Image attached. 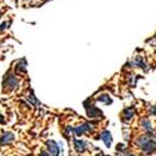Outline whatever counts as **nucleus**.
<instances>
[{
  "mask_svg": "<svg viewBox=\"0 0 156 156\" xmlns=\"http://www.w3.org/2000/svg\"><path fill=\"white\" fill-rule=\"evenodd\" d=\"M39 156H51V155H50L48 151H41V152H40V155H39Z\"/></svg>",
  "mask_w": 156,
  "mask_h": 156,
  "instance_id": "nucleus-13",
  "label": "nucleus"
},
{
  "mask_svg": "<svg viewBox=\"0 0 156 156\" xmlns=\"http://www.w3.org/2000/svg\"><path fill=\"white\" fill-rule=\"evenodd\" d=\"M0 15H2V8H0Z\"/></svg>",
  "mask_w": 156,
  "mask_h": 156,
  "instance_id": "nucleus-16",
  "label": "nucleus"
},
{
  "mask_svg": "<svg viewBox=\"0 0 156 156\" xmlns=\"http://www.w3.org/2000/svg\"><path fill=\"white\" fill-rule=\"evenodd\" d=\"M74 146H75V150L77 152H84L86 149H87V142L84 141V140H77L75 139L74 140Z\"/></svg>",
  "mask_w": 156,
  "mask_h": 156,
  "instance_id": "nucleus-5",
  "label": "nucleus"
},
{
  "mask_svg": "<svg viewBox=\"0 0 156 156\" xmlns=\"http://www.w3.org/2000/svg\"><path fill=\"white\" fill-rule=\"evenodd\" d=\"M124 120L125 121H129V120H131L133 119V116H134V110L131 109V108H127V109H125V111H124Z\"/></svg>",
  "mask_w": 156,
  "mask_h": 156,
  "instance_id": "nucleus-9",
  "label": "nucleus"
},
{
  "mask_svg": "<svg viewBox=\"0 0 156 156\" xmlns=\"http://www.w3.org/2000/svg\"><path fill=\"white\" fill-rule=\"evenodd\" d=\"M0 124H5V119H4V116L0 114Z\"/></svg>",
  "mask_w": 156,
  "mask_h": 156,
  "instance_id": "nucleus-14",
  "label": "nucleus"
},
{
  "mask_svg": "<svg viewBox=\"0 0 156 156\" xmlns=\"http://www.w3.org/2000/svg\"><path fill=\"white\" fill-rule=\"evenodd\" d=\"M86 112L89 118H91V119H98L101 116V111L96 106H86Z\"/></svg>",
  "mask_w": 156,
  "mask_h": 156,
  "instance_id": "nucleus-4",
  "label": "nucleus"
},
{
  "mask_svg": "<svg viewBox=\"0 0 156 156\" xmlns=\"http://www.w3.org/2000/svg\"><path fill=\"white\" fill-rule=\"evenodd\" d=\"M28 100H29V101H30L31 104H34V105H37V104H39V102H37V100H36V98H35V96H34L33 94L28 96Z\"/></svg>",
  "mask_w": 156,
  "mask_h": 156,
  "instance_id": "nucleus-12",
  "label": "nucleus"
},
{
  "mask_svg": "<svg viewBox=\"0 0 156 156\" xmlns=\"http://www.w3.org/2000/svg\"><path fill=\"white\" fill-rule=\"evenodd\" d=\"M46 149L51 156H59V154H60V147L58 145V142H55L53 140L46 142Z\"/></svg>",
  "mask_w": 156,
  "mask_h": 156,
  "instance_id": "nucleus-2",
  "label": "nucleus"
},
{
  "mask_svg": "<svg viewBox=\"0 0 156 156\" xmlns=\"http://www.w3.org/2000/svg\"><path fill=\"white\" fill-rule=\"evenodd\" d=\"M152 111H154V112L156 114V106H154V109H152Z\"/></svg>",
  "mask_w": 156,
  "mask_h": 156,
  "instance_id": "nucleus-15",
  "label": "nucleus"
},
{
  "mask_svg": "<svg viewBox=\"0 0 156 156\" xmlns=\"http://www.w3.org/2000/svg\"><path fill=\"white\" fill-rule=\"evenodd\" d=\"M9 27V21H3L2 24H0V34H3Z\"/></svg>",
  "mask_w": 156,
  "mask_h": 156,
  "instance_id": "nucleus-10",
  "label": "nucleus"
},
{
  "mask_svg": "<svg viewBox=\"0 0 156 156\" xmlns=\"http://www.w3.org/2000/svg\"><path fill=\"white\" fill-rule=\"evenodd\" d=\"M15 71L16 73H20V74H25V73H27V61H25V60L18 61L16 65H15Z\"/></svg>",
  "mask_w": 156,
  "mask_h": 156,
  "instance_id": "nucleus-7",
  "label": "nucleus"
},
{
  "mask_svg": "<svg viewBox=\"0 0 156 156\" xmlns=\"http://www.w3.org/2000/svg\"><path fill=\"white\" fill-rule=\"evenodd\" d=\"M14 140H15L14 134H12V133H9V131H6V133H4L2 136H0V146L9 145V144H11V142L14 141Z\"/></svg>",
  "mask_w": 156,
  "mask_h": 156,
  "instance_id": "nucleus-3",
  "label": "nucleus"
},
{
  "mask_svg": "<svg viewBox=\"0 0 156 156\" xmlns=\"http://www.w3.org/2000/svg\"><path fill=\"white\" fill-rule=\"evenodd\" d=\"M129 156H133V155H129Z\"/></svg>",
  "mask_w": 156,
  "mask_h": 156,
  "instance_id": "nucleus-17",
  "label": "nucleus"
},
{
  "mask_svg": "<svg viewBox=\"0 0 156 156\" xmlns=\"http://www.w3.org/2000/svg\"><path fill=\"white\" fill-rule=\"evenodd\" d=\"M96 101H100V102H104V104H106V105H109V104H111V99L108 94H101L96 98Z\"/></svg>",
  "mask_w": 156,
  "mask_h": 156,
  "instance_id": "nucleus-8",
  "label": "nucleus"
},
{
  "mask_svg": "<svg viewBox=\"0 0 156 156\" xmlns=\"http://www.w3.org/2000/svg\"><path fill=\"white\" fill-rule=\"evenodd\" d=\"M100 139L105 142V145L109 147L110 145H111V142H112V137H111V134H110V131H102L101 134H100Z\"/></svg>",
  "mask_w": 156,
  "mask_h": 156,
  "instance_id": "nucleus-6",
  "label": "nucleus"
},
{
  "mask_svg": "<svg viewBox=\"0 0 156 156\" xmlns=\"http://www.w3.org/2000/svg\"><path fill=\"white\" fill-rule=\"evenodd\" d=\"M19 84V80L15 75H12L11 73H8L4 76V80H3V87L4 90H8V91H12Z\"/></svg>",
  "mask_w": 156,
  "mask_h": 156,
  "instance_id": "nucleus-1",
  "label": "nucleus"
},
{
  "mask_svg": "<svg viewBox=\"0 0 156 156\" xmlns=\"http://www.w3.org/2000/svg\"><path fill=\"white\" fill-rule=\"evenodd\" d=\"M141 125L144 126V129H146V130H151V124H150V121L146 120V119L141 121Z\"/></svg>",
  "mask_w": 156,
  "mask_h": 156,
  "instance_id": "nucleus-11",
  "label": "nucleus"
}]
</instances>
